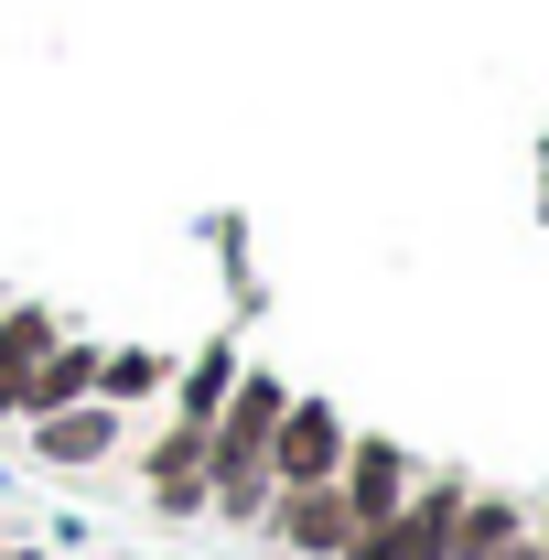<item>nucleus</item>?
I'll list each match as a JSON object with an SVG mask.
<instances>
[{
  "instance_id": "obj_9",
  "label": "nucleus",
  "mask_w": 549,
  "mask_h": 560,
  "mask_svg": "<svg viewBox=\"0 0 549 560\" xmlns=\"http://www.w3.org/2000/svg\"><path fill=\"white\" fill-rule=\"evenodd\" d=\"M528 528V506L506 486H464V517H453V539H442V560H495L506 539Z\"/></svg>"
},
{
  "instance_id": "obj_12",
  "label": "nucleus",
  "mask_w": 549,
  "mask_h": 560,
  "mask_svg": "<svg viewBox=\"0 0 549 560\" xmlns=\"http://www.w3.org/2000/svg\"><path fill=\"white\" fill-rule=\"evenodd\" d=\"M528 539H539V560H549V506H528Z\"/></svg>"
},
{
  "instance_id": "obj_5",
  "label": "nucleus",
  "mask_w": 549,
  "mask_h": 560,
  "mask_svg": "<svg viewBox=\"0 0 549 560\" xmlns=\"http://www.w3.org/2000/svg\"><path fill=\"white\" fill-rule=\"evenodd\" d=\"M75 399H97V335H55V346L22 366V388H11V420H55Z\"/></svg>"
},
{
  "instance_id": "obj_1",
  "label": "nucleus",
  "mask_w": 549,
  "mask_h": 560,
  "mask_svg": "<svg viewBox=\"0 0 549 560\" xmlns=\"http://www.w3.org/2000/svg\"><path fill=\"white\" fill-rule=\"evenodd\" d=\"M344 431H355V420H344L335 399L291 388V399H280V420H270V495H280V486H335Z\"/></svg>"
},
{
  "instance_id": "obj_7",
  "label": "nucleus",
  "mask_w": 549,
  "mask_h": 560,
  "mask_svg": "<svg viewBox=\"0 0 549 560\" xmlns=\"http://www.w3.org/2000/svg\"><path fill=\"white\" fill-rule=\"evenodd\" d=\"M237 366H248V355H237V324H226V335H206L195 355H173V388H162V420H195V431H206V420L226 410V388H237Z\"/></svg>"
},
{
  "instance_id": "obj_6",
  "label": "nucleus",
  "mask_w": 549,
  "mask_h": 560,
  "mask_svg": "<svg viewBox=\"0 0 549 560\" xmlns=\"http://www.w3.org/2000/svg\"><path fill=\"white\" fill-rule=\"evenodd\" d=\"M259 528H270L291 560H335L344 539H355V517H344V495H335V486H280Z\"/></svg>"
},
{
  "instance_id": "obj_3",
  "label": "nucleus",
  "mask_w": 549,
  "mask_h": 560,
  "mask_svg": "<svg viewBox=\"0 0 549 560\" xmlns=\"http://www.w3.org/2000/svg\"><path fill=\"white\" fill-rule=\"evenodd\" d=\"M420 486V464H410V442H388V431H344V464H335V495H344V517L355 528H377V517H399Z\"/></svg>"
},
{
  "instance_id": "obj_4",
  "label": "nucleus",
  "mask_w": 549,
  "mask_h": 560,
  "mask_svg": "<svg viewBox=\"0 0 549 560\" xmlns=\"http://www.w3.org/2000/svg\"><path fill=\"white\" fill-rule=\"evenodd\" d=\"M33 431V464H55V475H86V464H108V453H130V420L108 410V399H75L55 420H22Z\"/></svg>"
},
{
  "instance_id": "obj_10",
  "label": "nucleus",
  "mask_w": 549,
  "mask_h": 560,
  "mask_svg": "<svg viewBox=\"0 0 549 560\" xmlns=\"http://www.w3.org/2000/svg\"><path fill=\"white\" fill-rule=\"evenodd\" d=\"M0 560H55V550H44V539H0Z\"/></svg>"
},
{
  "instance_id": "obj_8",
  "label": "nucleus",
  "mask_w": 549,
  "mask_h": 560,
  "mask_svg": "<svg viewBox=\"0 0 549 560\" xmlns=\"http://www.w3.org/2000/svg\"><path fill=\"white\" fill-rule=\"evenodd\" d=\"M162 388H173V355L162 346H97V399H108L119 420L162 410Z\"/></svg>"
},
{
  "instance_id": "obj_2",
  "label": "nucleus",
  "mask_w": 549,
  "mask_h": 560,
  "mask_svg": "<svg viewBox=\"0 0 549 560\" xmlns=\"http://www.w3.org/2000/svg\"><path fill=\"white\" fill-rule=\"evenodd\" d=\"M140 495H151L162 528H195V517H206V431H195V420H151V442H140Z\"/></svg>"
},
{
  "instance_id": "obj_11",
  "label": "nucleus",
  "mask_w": 549,
  "mask_h": 560,
  "mask_svg": "<svg viewBox=\"0 0 549 560\" xmlns=\"http://www.w3.org/2000/svg\"><path fill=\"white\" fill-rule=\"evenodd\" d=\"M495 560H539V539H528V528H517V539H506V550H495Z\"/></svg>"
}]
</instances>
